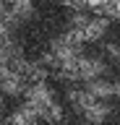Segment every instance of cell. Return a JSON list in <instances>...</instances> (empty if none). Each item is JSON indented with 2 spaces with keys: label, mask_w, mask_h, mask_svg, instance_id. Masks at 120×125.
<instances>
[{
  "label": "cell",
  "mask_w": 120,
  "mask_h": 125,
  "mask_svg": "<svg viewBox=\"0 0 120 125\" xmlns=\"http://www.w3.org/2000/svg\"><path fill=\"white\" fill-rule=\"evenodd\" d=\"M84 3H89V5H102V3H107V0H84Z\"/></svg>",
  "instance_id": "6da1fadb"
}]
</instances>
